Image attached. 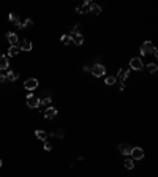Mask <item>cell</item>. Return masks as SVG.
Instances as JSON below:
<instances>
[{
	"label": "cell",
	"instance_id": "52a82bcc",
	"mask_svg": "<svg viewBox=\"0 0 158 177\" xmlns=\"http://www.w3.org/2000/svg\"><path fill=\"white\" fill-rule=\"evenodd\" d=\"M6 38H8V41H10V44L11 46H18L19 44V37L16 33H13V32H6Z\"/></svg>",
	"mask_w": 158,
	"mask_h": 177
},
{
	"label": "cell",
	"instance_id": "f1b7e54d",
	"mask_svg": "<svg viewBox=\"0 0 158 177\" xmlns=\"http://www.w3.org/2000/svg\"><path fill=\"white\" fill-rule=\"evenodd\" d=\"M6 79H5V74L3 73H0V84H2V82H5Z\"/></svg>",
	"mask_w": 158,
	"mask_h": 177
},
{
	"label": "cell",
	"instance_id": "2e32d148",
	"mask_svg": "<svg viewBox=\"0 0 158 177\" xmlns=\"http://www.w3.org/2000/svg\"><path fill=\"white\" fill-rule=\"evenodd\" d=\"M18 77H19V74H18L16 71H11V70L5 74V79H6V81H16Z\"/></svg>",
	"mask_w": 158,
	"mask_h": 177
},
{
	"label": "cell",
	"instance_id": "3957f363",
	"mask_svg": "<svg viewBox=\"0 0 158 177\" xmlns=\"http://www.w3.org/2000/svg\"><path fill=\"white\" fill-rule=\"evenodd\" d=\"M90 73H92L93 76L100 77V76H105V73H106V68L103 67L101 63H95V65L90 68Z\"/></svg>",
	"mask_w": 158,
	"mask_h": 177
},
{
	"label": "cell",
	"instance_id": "5bb4252c",
	"mask_svg": "<svg viewBox=\"0 0 158 177\" xmlns=\"http://www.w3.org/2000/svg\"><path fill=\"white\" fill-rule=\"evenodd\" d=\"M89 11L93 13V15H100L101 13V6L97 3H89Z\"/></svg>",
	"mask_w": 158,
	"mask_h": 177
},
{
	"label": "cell",
	"instance_id": "ffe728a7",
	"mask_svg": "<svg viewBox=\"0 0 158 177\" xmlns=\"http://www.w3.org/2000/svg\"><path fill=\"white\" fill-rule=\"evenodd\" d=\"M60 41H62V43H63V44H70V43H73V38L70 37V35H62V38H60Z\"/></svg>",
	"mask_w": 158,
	"mask_h": 177
},
{
	"label": "cell",
	"instance_id": "8fae6325",
	"mask_svg": "<svg viewBox=\"0 0 158 177\" xmlns=\"http://www.w3.org/2000/svg\"><path fill=\"white\" fill-rule=\"evenodd\" d=\"M119 150H120L123 155H130V153H131V150H133V147L125 143V144H119Z\"/></svg>",
	"mask_w": 158,
	"mask_h": 177
},
{
	"label": "cell",
	"instance_id": "9a60e30c",
	"mask_svg": "<svg viewBox=\"0 0 158 177\" xmlns=\"http://www.w3.org/2000/svg\"><path fill=\"white\" fill-rule=\"evenodd\" d=\"M19 51H21V49H19V46H10V49H8V54H6V57H15V55H18L19 54Z\"/></svg>",
	"mask_w": 158,
	"mask_h": 177
},
{
	"label": "cell",
	"instance_id": "8992f818",
	"mask_svg": "<svg viewBox=\"0 0 158 177\" xmlns=\"http://www.w3.org/2000/svg\"><path fill=\"white\" fill-rule=\"evenodd\" d=\"M130 155L133 157V160H142L144 158V150L141 147H133V150H131Z\"/></svg>",
	"mask_w": 158,
	"mask_h": 177
},
{
	"label": "cell",
	"instance_id": "f546056e",
	"mask_svg": "<svg viewBox=\"0 0 158 177\" xmlns=\"http://www.w3.org/2000/svg\"><path fill=\"white\" fill-rule=\"evenodd\" d=\"M82 70H84V71L87 73V71H90V67H87V65H85V67H84V68H82Z\"/></svg>",
	"mask_w": 158,
	"mask_h": 177
},
{
	"label": "cell",
	"instance_id": "9c48e42d",
	"mask_svg": "<svg viewBox=\"0 0 158 177\" xmlns=\"http://www.w3.org/2000/svg\"><path fill=\"white\" fill-rule=\"evenodd\" d=\"M8 21H10V22H13L16 27H19V29H22V22H21V19H19V16L16 15V13H10Z\"/></svg>",
	"mask_w": 158,
	"mask_h": 177
},
{
	"label": "cell",
	"instance_id": "6da1fadb",
	"mask_svg": "<svg viewBox=\"0 0 158 177\" xmlns=\"http://www.w3.org/2000/svg\"><path fill=\"white\" fill-rule=\"evenodd\" d=\"M141 54H142V55L153 54L155 57L158 55V52H156V48H155V44L152 43V41H146V43H142V46H141Z\"/></svg>",
	"mask_w": 158,
	"mask_h": 177
},
{
	"label": "cell",
	"instance_id": "484cf974",
	"mask_svg": "<svg viewBox=\"0 0 158 177\" xmlns=\"http://www.w3.org/2000/svg\"><path fill=\"white\" fill-rule=\"evenodd\" d=\"M44 98H51V92H49V90H44L43 93H41L40 100H44Z\"/></svg>",
	"mask_w": 158,
	"mask_h": 177
},
{
	"label": "cell",
	"instance_id": "4316f807",
	"mask_svg": "<svg viewBox=\"0 0 158 177\" xmlns=\"http://www.w3.org/2000/svg\"><path fill=\"white\" fill-rule=\"evenodd\" d=\"M32 24H33L32 19H25V22L22 24V27H29V25H32Z\"/></svg>",
	"mask_w": 158,
	"mask_h": 177
},
{
	"label": "cell",
	"instance_id": "d4e9b609",
	"mask_svg": "<svg viewBox=\"0 0 158 177\" xmlns=\"http://www.w3.org/2000/svg\"><path fill=\"white\" fill-rule=\"evenodd\" d=\"M52 103V98H44V100H40V104H43V106H49Z\"/></svg>",
	"mask_w": 158,
	"mask_h": 177
},
{
	"label": "cell",
	"instance_id": "ac0fdd59",
	"mask_svg": "<svg viewBox=\"0 0 158 177\" xmlns=\"http://www.w3.org/2000/svg\"><path fill=\"white\" fill-rule=\"evenodd\" d=\"M89 3H90V2H87V0H85L84 5L76 8V13H79V15H82V13H89Z\"/></svg>",
	"mask_w": 158,
	"mask_h": 177
},
{
	"label": "cell",
	"instance_id": "277c9868",
	"mask_svg": "<svg viewBox=\"0 0 158 177\" xmlns=\"http://www.w3.org/2000/svg\"><path fill=\"white\" fill-rule=\"evenodd\" d=\"M38 87V79H35V77H29V79H25L24 82V89L29 90V92H33Z\"/></svg>",
	"mask_w": 158,
	"mask_h": 177
},
{
	"label": "cell",
	"instance_id": "44dd1931",
	"mask_svg": "<svg viewBox=\"0 0 158 177\" xmlns=\"http://www.w3.org/2000/svg\"><path fill=\"white\" fill-rule=\"evenodd\" d=\"M123 165H125L127 169H133V168H134V160H133V158H127Z\"/></svg>",
	"mask_w": 158,
	"mask_h": 177
},
{
	"label": "cell",
	"instance_id": "e0dca14e",
	"mask_svg": "<svg viewBox=\"0 0 158 177\" xmlns=\"http://www.w3.org/2000/svg\"><path fill=\"white\" fill-rule=\"evenodd\" d=\"M82 43H84V37H82L81 33L74 35V37H73V44H76V46H81Z\"/></svg>",
	"mask_w": 158,
	"mask_h": 177
},
{
	"label": "cell",
	"instance_id": "603a6c76",
	"mask_svg": "<svg viewBox=\"0 0 158 177\" xmlns=\"http://www.w3.org/2000/svg\"><path fill=\"white\" fill-rule=\"evenodd\" d=\"M54 136H56L57 139H63V138H65V131L62 130V128H59L56 133H54Z\"/></svg>",
	"mask_w": 158,
	"mask_h": 177
},
{
	"label": "cell",
	"instance_id": "7c38bea8",
	"mask_svg": "<svg viewBox=\"0 0 158 177\" xmlns=\"http://www.w3.org/2000/svg\"><path fill=\"white\" fill-rule=\"evenodd\" d=\"M10 67V59L6 55H0V70H8Z\"/></svg>",
	"mask_w": 158,
	"mask_h": 177
},
{
	"label": "cell",
	"instance_id": "4dcf8cb0",
	"mask_svg": "<svg viewBox=\"0 0 158 177\" xmlns=\"http://www.w3.org/2000/svg\"><path fill=\"white\" fill-rule=\"evenodd\" d=\"M0 168H2V158H0Z\"/></svg>",
	"mask_w": 158,
	"mask_h": 177
},
{
	"label": "cell",
	"instance_id": "4fadbf2b",
	"mask_svg": "<svg viewBox=\"0 0 158 177\" xmlns=\"http://www.w3.org/2000/svg\"><path fill=\"white\" fill-rule=\"evenodd\" d=\"M128 76H130V71H128L127 68H120V70H119V73H117V77H119V79H120L122 82L125 81Z\"/></svg>",
	"mask_w": 158,
	"mask_h": 177
},
{
	"label": "cell",
	"instance_id": "ba28073f",
	"mask_svg": "<svg viewBox=\"0 0 158 177\" xmlns=\"http://www.w3.org/2000/svg\"><path fill=\"white\" fill-rule=\"evenodd\" d=\"M18 46H19L21 51H25V52L32 51V41H30V40H22V41H19Z\"/></svg>",
	"mask_w": 158,
	"mask_h": 177
},
{
	"label": "cell",
	"instance_id": "7402d4cb",
	"mask_svg": "<svg viewBox=\"0 0 158 177\" xmlns=\"http://www.w3.org/2000/svg\"><path fill=\"white\" fill-rule=\"evenodd\" d=\"M147 70H149V73H152V74H155V73H156V70H158V67H156V63H149V65H147Z\"/></svg>",
	"mask_w": 158,
	"mask_h": 177
},
{
	"label": "cell",
	"instance_id": "d6986e66",
	"mask_svg": "<svg viewBox=\"0 0 158 177\" xmlns=\"http://www.w3.org/2000/svg\"><path fill=\"white\" fill-rule=\"evenodd\" d=\"M35 136H37L38 139H41V141H46V139H47V133L43 131V130H37V131H35Z\"/></svg>",
	"mask_w": 158,
	"mask_h": 177
},
{
	"label": "cell",
	"instance_id": "30bf717a",
	"mask_svg": "<svg viewBox=\"0 0 158 177\" xmlns=\"http://www.w3.org/2000/svg\"><path fill=\"white\" fill-rule=\"evenodd\" d=\"M56 116H57V109H56V108L49 106V108H46V109H44V119L51 120V119H54Z\"/></svg>",
	"mask_w": 158,
	"mask_h": 177
},
{
	"label": "cell",
	"instance_id": "cb8c5ba5",
	"mask_svg": "<svg viewBox=\"0 0 158 177\" xmlns=\"http://www.w3.org/2000/svg\"><path fill=\"white\" fill-rule=\"evenodd\" d=\"M115 81H117V77H115V76H108L106 77V84H108V86H114Z\"/></svg>",
	"mask_w": 158,
	"mask_h": 177
},
{
	"label": "cell",
	"instance_id": "7a4b0ae2",
	"mask_svg": "<svg viewBox=\"0 0 158 177\" xmlns=\"http://www.w3.org/2000/svg\"><path fill=\"white\" fill-rule=\"evenodd\" d=\"M27 106L29 108H32V109H37V108H40V97H37V95H33V93H29L27 95Z\"/></svg>",
	"mask_w": 158,
	"mask_h": 177
},
{
	"label": "cell",
	"instance_id": "83f0119b",
	"mask_svg": "<svg viewBox=\"0 0 158 177\" xmlns=\"http://www.w3.org/2000/svg\"><path fill=\"white\" fill-rule=\"evenodd\" d=\"M51 149H52V146H51L49 143H46V141H44V150H51Z\"/></svg>",
	"mask_w": 158,
	"mask_h": 177
},
{
	"label": "cell",
	"instance_id": "5b68a950",
	"mask_svg": "<svg viewBox=\"0 0 158 177\" xmlns=\"http://www.w3.org/2000/svg\"><path fill=\"white\" fill-rule=\"evenodd\" d=\"M130 68L131 70H136V71H141V70L144 68V63L139 57H133L131 60H130Z\"/></svg>",
	"mask_w": 158,
	"mask_h": 177
}]
</instances>
